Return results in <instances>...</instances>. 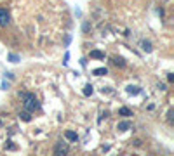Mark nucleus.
Wrapping results in <instances>:
<instances>
[{
  "instance_id": "obj_1",
  "label": "nucleus",
  "mask_w": 174,
  "mask_h": 156,
  "mask_svg": "<svg viewBox=\"0 0 174 156\" xmlns=\"http://www.w3.org/2000/svg\"><path fill=\"white\" fill-rule=\"evenodd\" d=\"M19 97H21V101H23V106H24V109L26 111H35V109H38L40 108V104H38V101H37V97L33 96V94H30V92H21L19 94Z\"/></svg>"
},
{
  "instance_id": "obj_2",
  "label": "nucleus",
  "mask_w": 174,
  "mask_h": 156,
  "mask_svg": "<svg viewBox=\"0 0 174 156\" xmlns=\"http://www.w3.org/2000/svg\"><path fill=\"white\" fill-rule=\"evenodd\" d=\"M70 151V146L66 142H58L54 148V156H66Z\"/></svg>"
},
{
  "instance_id": "obj_3",
  "label": "nucleus",
  "mask_w": 174,
  "mask_h": 156,
  "mask_svg": "<svg viewBox=\"0 0 174 156\" xmlns=\"http://www.w3.org/2000/svg\"><path fill=\"white\" fill-rule=\"evenodd\" d=\"M9 23H10V14H9V10H7V9H0V26L5 28Z\"/></svg>"
},
{
  "instance_id": "obj_4",
  "label": "nucleus",
  "mask_w": 174,
  "mask_h": 156,
  "mask_svg": "<svg viewBox=\"0 0 174 156\" xmlns=\"http://www.w3.org/2000/svg\"><path fill=\"white\" fill-rule=\"evenodd\" d=\"M127 94H131V96H138L139 92H141V89L139 87H136V85H127Z\"/></svg>"
},
{
  "instance_id": "obj_5",
  "label": "nucleus",
  "mask_w": 174,
  "mask_h": 156,
  "mask_svg": "<svg viewBox=\"0 0 174 156\" xmlns=\"http://www.w3.org/2000/svg\"><path fill=\"white\" fill-rule=\"evenodd\" d=\"M132 125H131V122H120L119 125H117V130H120V132H125V130H129Z\"/></svg>"
},
{
  "instance_id": "obj_6",
  "label": "nucleus",
  "mask_w": 174,
  "mask_h": 156,
  "mask_svg": "<svg viewBox=\"0 0 174 156\" xmlns=\"http://www.w3.org/2000/svg\"><path fill=\"white\" fill-rule=\"evenodd\" d=\"M141 49H143L145 52H152V50H153V47H152V42H148V40H143V42H141Z\"/></svg>"
},
{
  "instance_id": "obj_7",
  "label": "nucleus",
  "mask_w": 174,
  "mask_h": 156,
  "mask_svg": "<svg viewBox=\"0 0 174 156\" xmlns=\"http://www.w3.org/2000/svg\"><path fill=\"white\" fill-rule=\"evenodd\" d=\"M19 118H21L23 122H31V113L24 109V111H21V113H19Z\"/></svg>"
},
{
  "instance_id": "obj_8",
  "label": "nucleus",
  "mask_w": 174,
  "mask_h": 156,
  "mask_svg": "<svg viewBox=\"0 0 174 156\" xmlns=\"http://www.w3.org/2000/svg\"><path fill=\"white\" fill-rule=\"evenodd\" d=\"M92 75H96V76H103V75H108V69H106V68H96V69L92 71Z\"/></svg>"
},
{
  "instance_id": "obj_9",
  "label": "nucleus",
  "mask_w": 174,
  "mask_h": 156,
  "mask_svg": "<svg viewBox=\"0 0 174 156\" xmlns=\"http://www.w3.org/2000/svg\"><path fill=\"white\" fill-rule=\"evenodd\" d=\"M82 92H84V96H87V97H89V96H92V92H94V87H92L91 83H87V85L84 87V90H82Z\"/></svg>"
},
{
  "instance_id": "obj_10",
  "label": "nucleus",
  "mask_w": 174,
  "mask_h": 156,
  "mask_svg": "<svg viewBox=\"0 0 174 156\" xmlns=\"http://www.w3.org/2000/svg\"><path fill=\"white\" fill-rule=\"evenodd\" d=\"M91 57H92V59H103L105 54H103L101 50H91Z\"/></svg>"
},
{
  "instance_id": "obj_11",
  "label": "nucleus",
  "mask_w": 174,
  "mask_h": 156,
  "mask_svg": "<svg viewBox=\"0 0 174 156\" xmlns=\"http://www.w3.org/2000/svg\"><path fill=\"white\" fill-rule=\"evenodd\" d=\"M64 135H66V139H68V141H71V142L78 139V137H77V134H75V132H71V130H66V132H64Z\"/></svg>"
},
{
  "instance_id": "obj_12",
  "label": "nucleus",
  "mask_w": 174,
  "mask_h": 156,
  "mask_svg": "<svg viewBox=\"0 0 174 156\" xmlns=\"http://www.w3.org/2000/svg\"><path fill=\"white\" fill-rule=\"evenodd\" d=\"M119 115H120V116H132V111L127 109V108H120V109H119Z\"/></svg>"
},
{
  "instance_id": "obj_13",
  "label": "nucleus",
  "mask_w": 174,
  "mask_h": 156,
  "mask_svg": "<svg viewBox=\"0 0 174 156\" xmlns=\"http://www.w3.org/2000/svg\"><path fill=\"white\" fill-rule=\"evenodd\" d=\"M113 63H115L117 66H120V68L125 66V59H124V57H113Z\"/></svg>"
},
{
  "instance_id": "obj_14",
  "label": "nucleus",
  "mask_w": 174,
  "mask_h": 156,
  "mask_svg": "<svg viewBox=\"0 0 174 156\" xmlns=\"http://www.w3.org/2000/svg\"><path fill=\"white\" fill-rule=\"evenodd\" d=\"M7 59H9L10 63H17V61H19V56H16V54H9Z\"/></svg>"
},
{
  "instance_id": "obj_15",
  "label": "nucleus",
  "mask_w": 174,
  "mask_h": 156,
  "mask_svg": "<svg viewBox=\"0 0 174 156\" xmlns=\"http://www.w3.org/2000/svg\"><path fill=\"white\" fill-rule=\"evenodd\" d=\"M5 149H12V151L16 149V146L12 144V141H7V142H5Z\"/></svg>"
},
{
  "instance_id": "obj_16",
  "label": "nucleus",
  "mask_w": 174,
  "mask_h": 156,
  "mask_svg": "<svg viewBox=\"0 0 174 156\" xmlns=\"http://www.w3.org/2000/svg\"><path fill=\"white\" fill-rule=\"evenodd\" d=\"M82 30H84V33H87V31L91 30V24H89V23H84V26H82Z\"/></svg>"
},
{
  "instance_id": "obj_17",
  "label": "nucleus",
  "mask_w": 174,
  "mask_h": 156,
  "mask_svg": "<svg viewBox=\"0 0 174 156\" xmlns=\"http://www.w3.org/2000/svg\"><path fill=\"white\" fill-rule=\"evenodd\" d=\"M68 59H70V54L66 52V54H64V61H63V63H64V64H68Z\"/></svg>"
},
{
  "instance_id": "obj_18",
  "label": "nucleus",
  "mask_w": 174,
  "mask_h": 156,
  "mask_svg": "<svg viewBox=\"0 0 174 156\" xmlns=\"http://www.w3.org/2000/svg\"><path fill=\"white\" fill-rule=\"evenodd\" d=\"M167 80H169V82H174V75H173V73H171V75L167 76Z\"/></svg>"
}]
</instances>
